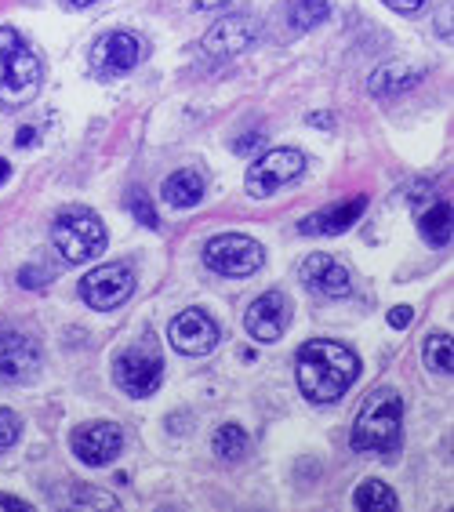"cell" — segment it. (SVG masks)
I'll return each instance as SVG.
<instances>
[{
    "instance_id": "obj_1",
    "label": "cell",
    "mask_w": 454,
    "mask_h": 512,
    "mask_svg": "<svg viewBox=\"0 0 454 512\" xmlns=\"http://www.w3.org/2000/svg\"><path fill=\"white\" fill-rule=\"evenodd\" d=\"M356 375H360V360L346 345L316 338V342L298 349L295 378L298 389L313 404H335L338 396H346V389L356 382Z\"/></svg>"
},
{
    "instance_id": "obj_2",
    "label": "cell",
    "mask_w": 454,
    "mask_h": 512,
    "mask_svg": "<svg viewBox=\"0 0 454 512\" xmlns=\"http://www.w3.org/2000/svg\"><path fill=\"white\" fill-rule=\"evenodd\" d=\"M0 59H4V77H0V106L19 109L37 99L40 80H44V62L30 48V40L11 26H0Z\"/></svg>"
},
{
    "instance_id": "obj_3",
    "label": "cell",
    "mask_w": 454,
    "mask_h": 512,
    "mask_svg": "<svg viewBox=\"0 0 454 512\" xmlns=\"http://www.w3.org/2000/svg\"><path fill=\"white\" fill-rule=\"evenodd\" d=\"M404 429V404L393 389H378L364 400L353 422V447L360 454H389L400 444Z\"/></svg>"
},
{
    "instance_id": "obj_4",
    "label": "cell",
    "mask_w": 454,
    "mask_h": 512,
    "mask_svg": "<svg viewBox=\"0 0 454 512\" xmlns=\"http://www.w3.org/2000/svg\"><path fill=\"white\" fill-rule=\"evenodd\" d=\"M51 244L70 266L91 262L102 255L106 247V226L99 222V215H91L84 207H70L66 215H59L55 229H51Z\"/></svg>"
},
{
    "instance_id": "obj_5",
    "label": "cell",
    "mask_w": 454,
    "mask_h": 512,
    "mask_svg": "<svg viewBox=\"0 0 454 512\" xmlns=\"http://www.w3.org/2000/svg\"><path fill=\"white\" fill-rule=\"evenodd\" d=\"M306 175V157L298 153V149L284 146V149H269L266 157L255 160L251 171H247V197H258L266 200L273 193H280L284 186L298 182V178Z\"/></svg>"
},
{
    "instance_id": "obj_6",
    "label": "cell",
    "mask_w": 454,
    "mask_h": 512,
    "mask_svg": "<svg viewBox=\"0 0 454 512\" xmlns=\"http://www.w3.org/2000/svg\"><path fill=\"white\" fill-rule=\"evenodd\" d=\"M262 262H266L262 244L244 233H222L204 247V266L215 269L218 276H251L262 269Z\"/></svg>"
},
{
    "instance_id": "obj_7",
    "label": "cell",
    "mask_w": 454,
    "mask_h": 512,
    "mask_svg": "<svg viewBox=\"0 0 454 512\" xmlns=\"http://www.w3.org/2000/svg\"><path fill=\"white\" fill-rule=\"evenodd\" d=\"M113 378L128 396L135 400H146L160 389V378H164V360L157 353H146V349H128L113 360Z\"/></svg>"
},
{
    "instance_id": "obj_8",
    "label": "cell",
    "mask_w": 454,
    "mask_h": 512,
    "mask_svg": "<svg viewBox=\"0 0 454 512\" xmlns=\"http://www.w3.org/2000/svg\"><path fill=\"white\" fill-rule=\"evenodd\" d=\"M131 291H135V273H131L128 266H120V262L91 269V273L80 280V295H84V302H88L91 309H102V313L124 306V302L131 298Z\"/></svg>"
},
{
    "instance_id": "obj_9",
    "label": "cell",
    "mask_w": 454,
    "mask_h": 512,
    "mask_svg": "<svg viewBox=\"0 0 454 512\" xmlns=\"http://www.w3.org/2000/svg\"><path fill=\"white\" fill-rule=\"evenodd\" d=\"M142 59V44L135 33L128 30H113L106 37H99V44L91 48V69L99 77H124L139 66Z\"/></svg>"
},
{
    "instance_id": "obj_10",
    "label": "cell",
    "mask_w": 454,
    "mask_h": 512,
    "mask_svg": "<svg viewBox=\"0 0 454 512\" xmlns=\"http://www.w3.org/2000/svg\"><path fill=\"white\" fill-rule=\"evenodd\" d=\"M168 338L175 345L178 353L186 356H208L211 349L218 345V324L211 320L204 309H186V313H178L168 327Z\"/></svg>"
},
{
    "instance_id": "obj_11",
    "label": "cell",
    "mask_w": 454,
    "mask_h": 512,
    "mask_svg": "<svg viewBox=\"0 0 454 512\" xmlns=\"http://www.w3.org/2000/svg\"><path fill=\"white\" fill-rule=\"evenodd\" d=\"M258 40V22L251 15H229L218 19L208 33H204V51L215 59H237Z\"/></svg>"
},
{
    "instance_id": "obj_12",
    "label": "cell",
    "mask_w": 454,
    "mask_h": 512,
    "mask_svg": "<svg viewBox=\"0 0 454 512\" xmlns=\"http://www.w3.org/2000/svg\"><path fill=\"white\" fill-rule=\"evenodd\" d=\"M120 451H124V433L113 422L80 425L73 433V454L84 465H109Z\"/></svg>"
},
{
    "instance_id": "obj_13",
    "label": "cell",
    "mask_w": 454,
    "mask_h": 512,
    "mask_svg": "<svg viewBox=\"0 0 454 512\" xmlns=\"http://www.w3.org/2000/svg\"><path fill=\"white\" fill-rule=\"evenodd\" d=\"M287 320H291V306H287V298L280 291H269V295L255 298L244 313L247 335L255 338V342H277L287 331Z\"/></svg>"
},
{
    "instance_id": "obj_14",
    "label": "cell",
    "mask_w": 454,
    "mask_h": 512,
    "mask_svg": "<svg viewBox=\"0 0 454 512\" xmlns=\"http://www.w3.org/2000/svg\"><path fill=\"white\" fill-rule=\"evenodd\" d=\"M40 371V349L26 335H0V378L30 382Z\"/></svg>"
},
{
    "instance_id": "obj_15",
    "label": "cell",
    "mask_w": 454,
    "mask_h": 512,
    "mask_svg": "<svg viewBox=\"0 0 454 512\" xmlns=\"http://www.w3.org/2000/svg\"><path fill=\"white\" fill-rule=\"evenodd\" d=\"M302 284L313 295L324 298H342L349 291V269L331 255H309L302 262Z\"/></svg>"
},
{
    "instance_id": "obj_16",
    "label": "cell",
    "mask_w": 454,
    "mask_h": 512,
    "mask_svg": "<svg viewBox=\"0 0 454 512\" xmlns=\"http://www.w3.org/2000/svg\"><path fill=\"white\" fill-rule=\"evenodd\" d=\"M367 207V197H353L346 204H335V207H324V211H316V215L302 218V233L306 237H338V233H346L360 222Z\"/></svg>"
},
{
    "instance_id": "obj_17",
    "label": "cell",
    "mask_w": 454,
    "mask_h": 512,
    "mask_svg": "<svg viewBox=\"0 0 454 512\" xmlns=\"http://www.w3.org/2000/svg\"><path fill=\"white\" fill-rule=\"evenodd\" d=\"M160 197L168 200L171 207H178V211L197 207L200 200H204V178H200L197 171H175V175L164 182Z\"/></svg>"
},
{
    "instance_id": "obj_18",
    "label": "cell",
    "mask_w": 454,
    "mask_h": 512,
    "mask_svg": "<svg viewBox=\"0 0 454 512\" xmlns=\"http://www.w3.org/2000/svg\"><path fill=\"white\" fill-rule=\"evenodd\" d=\"M418 229H422V237L433 247L451 244V204L433 200L429 207H422V211H418Z\"/></svg>"
},
{
    "instance_id": "obj_19",
    "label": "cell",
    "mask_w": 454,
    "mask_h": 512,
    "mask_svg": "<svg viewBox=\"0 0 454 512\" xmlns=\"http://www.w3.org/2000/svg\"><path fill=\"white\" fill-rule=\"evenodd\" d=\"M425 73L422 69H415V66H382L371 77V91L375 95H400V91H407V88H415L418 80H422Z\"/></svg>"
},
{
    "instance_id": "obj_20",
    "label": "cell",
    "mask_w": 454,
    "mask_h": 512,
    "mask_svg": "<svg viewBox=\"0 0 454 512\" xmlns=\"http://www.w3.org/2000/svg\"><path fill=\"white\" fill-rule=\"evenodd\" d=\"M353 505L364 512H389V509H396V494L389 491L382 480H364L353 491Z\"/></svg>"
},
{
    "instance_id": "obj_21",
    "label": "cell",
    "mask_w": 454,
    "mask_h": 512,
    "mask_svg": "<svg viewBox=\"0 0 454 512\" xmlns=\"http://www.w3.org/2000/svg\"><path fill=\"white\" fill-rule=\"evenodd\" d=\"M331 19V4L327 0H295L291 11H287V22H291V30H313L320 22Z\"/></svg>"
},
{
    "instance_id": "obj_22",
    "label": "cell",
    "mask_w": 454,
    "mask_h": 512,
    "mask_svg": "<svg viewBox=\"0 0 454 512\" xmlns=\"http://www.w3.org/2000/svg\"><path fill=\"white\" fill-rule=\"evenodd\" d=\"M454 342L451 335H429L425 338V367L436 371V375H451L454 371V356H451Z\"/></svg>"
},
{
    "instance_id": "obj_23",
    "label": "cell",
    "mask_w": 454,
    "mask_h": 512,
    "mask_svg": "<svg viewBox=\"0 0 454 512\" xmlns=\"http://www.w3.org/2000/svg\"><path fill=\"white\" fill-rule=\"evenodd\" d=\"M215 454L222 462H240L247 454V433L240 425H222L215 433Z\"/></svg>"
},
{
    "instance_id": "obj_24",
    "label": "cell",
    "mask_w": 454,
    "mask_h": 512,
    "mask_svg": "<svg viewBox=\"0 0 454 512\" xmlns=\"http://www.w3.org/2000/svg\"><path fill=\"white\" fill-rule=\"evenodd\" d=\"M128 207H131V215L139 218L146 229H157L160 226L157 211H153V204H149V197L142 193V189H131V193H128Z\"/></svg>"
},
{
    "instance_id": "obj_25",
    "label": "cell",
    "mask_w": 454,
    "mask_h": 512,
    "mask_svg": "<svg viewBox=\"0 0 454 512\" xmlns=\"http://www.w3.org/2000/svg\"><path fill=\"white\" fill-rule=\"evenodd\" d=\"M19 433H22L19 414H15V411H4V407H0V454L11 451V447H15V440H19Z\"/></svg>"
},
{
    "instance_id": "obj_26",
    "label": "cell",
    "mask_w": 454,
    "mask_h": 512,
    "mask_svg": "<svg viewBox=\"0 0 454 512\" xmlns=\"http://www.w3.org/2000/svg\"><path fill=\"white\" fill-rule=\"evenodd\" d=\"M262 142H266V135H262V131H247V135H240L237 142H233V153L247 157V153H255V146H262Z\"/></svg>"
},
{
    "instance_id": "obj_27",
    "label": "cell",
    "mask_w": 454,
    "mask_h": 512,
    "mask_svg": "<svg viewBox=\"0 0 454 512\" xmlns=\"http://www.w3.org/2000/svg\"><path fill=\"white\" fill-rule=\"evenodd\" d=\"M51 276L55 273H48V269H22L19 284L22 287H44V284H51Z\"/></svg>"
},
{
    "instance_id": "obj_28",
    "label": "cell",
    "mask_w": 454,
    "mask_h": 512,
    "mask_svg": "<svg viewBox=\"0 0 454 512\" xmlns=\"http://www.w3.org/2000/svg\"><path fill=\"white\" fill-rule=\"evenodd\" d=\"M389 324H393V327H407V324H411V306L389 309Z\"/></svg>"
},
{
    "instance_id": "obj_29",
    "label": "cell",
    "mask_w": 454,
    "mask_h": 512,
    "mask_svg": "<svg viewBox=\"0 0 454 512\" xmlns=\"http://www.w3.org/2000/svg\"><path fill=\"white\" fill-rule=\"evenodd\" d=\"M385 4H389L393 11H404V15H407V11H418V8H422L425 0H385Z\"/></svg>"
},
{
    "instance_id": "obj_30",
    "label": "cell",
    "mask_w": 454,
    "mask_h": 512,
    "mask_svg": "<svg viewBox=\"0 0 454 512\" xmlns=\"http://www.w3.org/2000/svg\"><path fill=\"white\" fill-rule=\"evenodd\" d=\"M0 509H19V512H26L30 505L19 502V498H8V494H0Z\"/></svg>"
},
{
    "instance_id": "obj_31",
    "label": "cell",
    "mask_w": 454,
    "mask_h": 512,
    "mask_svg": "<svg viewBox=\"0 0 454 512\" xmlns=\"http://www.w3.org/2000/svg\"><path fill=\"white\" fill-rule=\"evenodd\" d=\"M33 135H37V131H33V128H22V131H19V138H15V142H19V146H30V142H33Z\"/></svg>"
},
{
    "instance_id": "obj_32",
    "label": "cell",
    "mask_w": 454,
    "mask_h": 512,
    "mask_svg": "<svg viewBox=\"0 0 454 512\" xmlns=\"http://www.w3.org/2000/svg\"><path fill=\"white\" fill-rule=\"evenodd\" d=\"M313 124H316V128H327V124H331V117H327V113H313Z\"/></svg>"
},
{
    "instance_id": "obj_33",
    "label": "cell",
    "mask_w": 454,
    "mask_h": 512,
    "mask_svg": "<svg viewBox=\"0 0 454 512\" xmlns=\"http://www.w3.org/2000/svg\"><path fill=\"white\" fill-rule=\"evenodd\" d=\"M4 178H11V164H8V160H0V186H4Z\"/></svg>"
},
{
    "instance_id": "obj_34",
    "label": "cell",
    "mask_w": 454,
    "mask_h": 512,
    "mask_svg": "<svg viewBox=\"0 0 454 512\" xmlns=\"http://www.w3.org/2000/svg\"><path fill=\"white\" fill-rule=\"evenodd\" d=\"M73 8H88V4H95V0H70Z\"/></svg>"
}]
</instances>
